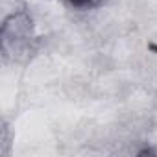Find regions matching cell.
Masks as SVG:
<instances>
[{"mask_svg":"<svg viewBox=\"0 0 157 157\" xmlns=\"http://www.w3.org/2000/svg\"><path fill=\"white\" fill-rule=\"evenodd\" d=\"M32 41V19L26 13L11 15L2 26V50L8 56L22 54Z\"/></svg>","mask_w":157,"mask_h":157,"instance_id":"6da1fadb","label":"cell"},{"mask_svg":"<svg viewBox=\"0 0 157 157\" xmlns=\"http://www.w3.org/2000/svg\"><path fill=\"white\" fill-rule=\"evenodd\" d=\"M70 4H74V6H87V4H91L93 0H68Z\"/></svg>","mask_w":157,"mask_h":157,"instance_id":"7a4b0ae2","label":"cell"}]
</instances>
